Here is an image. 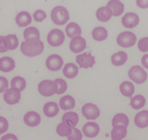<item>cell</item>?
I'll list each match as a JSON object with an SVG mask.
<instances>
[{
    "mask_svg": "<svg viewBox=\"0 0 148 140\" xmlns=\"http://www.w3.org/2000/svg\"><path fill=\"white\" fill-rule=\"evenodd\" d=\"M68 139L69 140H80V139H82V133H81L78 128H73L71 134L68 137Z\"/></svg>",
    "mask_w": 148,
    "mask_h": 140,
    "instance_id": "obj_36",
    "label": "cell"
},
{
    "mask_svg": "<svg viewBox=\"0 0 148 140\" xmlns=\"http://www.w3.org/2000/svg\"><path fill=\"white\" fill-rule=\"evenodd\" d=\"M66 34H67L68 37L73 38L74 36L80 35L81 34V29L79 25L76 23H70L67 26H66Z\"/></svg>",
    "mask_w": 148,
    "mask_h": 140,
    "instance_id": "obj_28",
    "label": "cell"
},
{
    "mask_svg": "<svg viewBox=\"0 0 148 140\" xmlns=\"http://www.w3.org/2000/svg\"><path fill=\"white\" fill-rule=\"evenodd\" d=\"M129 124V119H128V117L123 114V113H118L116 114L114 117H113V120H112V126H116V125H124V126H128Z\"/></svg>",
    "mask_w": 148,
    "mask_h": 140,
    "instance_id": "obj_33",
    "label": "cell"
},
{
    "mask_svg": "<svg viewBox=\"0 0 148 140\" xmlns=\"http://www.w3.org/2000/svg\"><path fill=\"white\" fill-rule=\"evenodd\" d=\"M21 99L20 92L14 90V89H8L4 92V100L9 105H14L19 102Z\"/></svg>",
    "mask_w": 148,
    "mask_h": 140,
    "instance_id": "obj_13",
    "label": "cell"
},
{
    "mask_svg": "<svg viewBox=\"0 0 148 140\" xmlns=\"http://www.w3.org/2000/svg\"><path fill=\"white\" fill-rule=\"evenodd\" d=\"M24 37L25 41L40 40V33L35 27H28L24 32Z\"/></svg>",
    "mask_w": 148,
    "mask_h": 140,
    "instance_id": "obj_29",
    "label": "cell"
},
{
    "mask_svg": "<svg viewBox=\"0 0 148 140\" xmlns=\"http://www.w3.org/2000/svg\"><path fill=\"white\" fill-rule=\"evenodd\" d=\"M43 43L40 40L25 41L21 43V51L27 57H34L40 55L43 51Z\"/></svg>",
    "mask_w": 148,
    "mask_h": 140,
    "instance_id": "obj_1",
    "label": "cell"
},
{
    "mask_svg": "<svg viewBox=\"0 0 148 140\" xmlns=\"http://www.w3.org/2000/svg\"><path fill=\"white\" fill-rule=\"evenodd\" d=\"M0 126H1L0 128V133L1 134H3L8 128V122L3 117H0Z\"/></svg>",
    "mask_w": 148,
    "mask_h": 140,
    "instance_id": "obj_39",
    "label": "cell"
},
{
    "mask_svg": "<svg viewBox=\"0 0 148 140\" xmlns=\"http://www.w3.org/2000/svg\"><path fill=\"white\" fill-rule=\"evenodd\" d=\"M14 61L10 57H2L0 59V70L3 72H10L14 69Z\"/></svg>",
    "mask_w": 148,
    "mask_h": 140,
    "instance_id": "obj_20",
    "label": "cell"
},
{
    "mask_svg": "<svg viewBox=\"0 0 148 140\" xmlns=\"http://www.w3.org/2000/svg\"><path fill=\"white\" fill-rule=\"evenodd\" d=\"M136 42V36L132 32H123L116 38V43L118 45L124 48L132 47Z\"/></svg>",
    "mask_w": 148,
    "mask_h": 140,
    "instance_id": "obj_6",
    "label": "cell"
},
{
    "mask_svg": "<svg viewBox=\"0 0 148 140\" xmlns=\"http://www.w3.org/2000/svg\"><path fill=\"white\" fill-rule=\"evenodd\" d=\"M145 104V99L142 95H136L134 98L131 99L130 105L134 109H140L142 108Z\"/></svg>",
    "mask_w": 148,
    "mask_h": 140,
    "instance_id": "obj_34",
    "label": "cell"
},
{
    "mask_svg": "<svg viewBox=\"0 0 148 140\" xmlns=\"http://www.w3.org/2000/svg\"><path fill=\"white\" fill-rule=\"evenodd\" d=\"M92 37L96 41H104L108 37V31L104 27H96L92 31Z\"/></svg>",
    "mask_w": 148,
    "mask_h": 140,
    "instance_id": "obj_30",
    "label": "cell"
},
{
    "mask_svg": "<svg viewBox=\"0 0 148 140\" xmlns=\"http://www.w3.org/2000/svg\"><path fill=\"white\" fill-rule=\"evenodd\" d=\"M127 126L124 125H116L114 126L111 132V138L113 140H121L127 136Z\"/></svg>",
    "mask_w": 148,
    "mask_h": 140,
    "instance_id": "obj_17",
    "label": "cell"
},
{
    "mask_svg": "<svg viewBox=\"0 0 148 140\" xmlns=\"http://www.w3.org/2000/svg\"><path fill=\"white\" fill-rule=\"evenodd\" d=\"M60 107L63 110H69L72 109L75 107V100L71 96L66 95L60 100Z\"/></svg>",
    "mask_w": 148,
    "mask_h": 140,
    "instance_id": "obj_24",
    "label": "cell"
},
{
    "mask_svg": "<svg viewBox=\"0 0 148 140\" xmlns=\"http://www.w3.org/2000/svg\"><path fill=\"white\" fill-rule=\"evenodd\" d=\"M81 112L82 115L86 117L87 119H98V117H99L100 111L99 108L92 104V103H87L85 104L82 108H81Z\"/></svg>",
    "mask_w": 148,
    "mask_h": 140,
    "instance_id": "obj_8",
    "label": "cell"
},
{
    "mask_svg": "<svg viewBox=\"0 0 148 140\" xmlns=\"http://www.w3.org/2000/svg\"><path fill=\"white\" fill-rule=\"evenodd\" d=\"M63 65L62 58L58 54H51L46 60V67L51 71H57L61 70Z\"/></svg>",
    "mask_w": 148,
    "mask_h": 140,
    "instance_id": "obj_9",
    "label": "cell"
},
{
    "mask_svg": "<svg viewBox=\"0 0 148 140\" xmlns=\"http://www.w3.org/2000/svg\"><path fill=\"white\" fill-rule=\"evenodd\" d=\"M139 23V17L135 13H127L125 14L122 18V24L127 28H134Z\"/></svg>",
    "mask_w": 148,
    "mask_h": 140,
    "instance_id": "obj_14",
    "label": "cell"
},
{
    "mask_svg": "<svg viewBox=\"0 0 148 140\" xmlns=\"http://www.w3.org/2000/svg\"><path fill=\"white\" fill-rule=\"evenodd\" d=\"M112 16V11H111L108 6H102L100 8H99L97 10V13H96V16H97L98 20L103 22V23H106V22L109 21Z\"/></svg>",
    "mask_w": 148,
    "mask_h": 140,
    "instance_id": "obj_16",
    "label": "cell"
},
{
    "mask_svg": "<svg viewBox=\"0 0 148 140\" xmlns=\"http://www.w3.org/2000/svg\"><path fill=\"white\" fill-rule=\"evenodd\" d=\"M128 76H129L130 80H132L133 82H135L136 83L142 84L147 79V73L145 71V70L141 67V66L135 65L129 70Z\"/></svg>",
    "mask_w": 148,
    "mask_h": 140,
    "instance_id": "obj_4",
    "label": "cell"
},
{
    "mask_svg": "<svg viewBox=\"0 0 148 140\" xmlns=\"http://www.w3.org/2000/svg\"><path fill=\"white\" fill-rule=\"evenodd\" d=\"M82 131L85 137L93 138L99 135V125L95 122H88L84 124V126L82 128Z\"/></svg>",
    "mask_w": 148,
    "mask_h": 140,
    "instance_id": "obj_12",
    "label": "cell"
},
{
    "mask_svg": "<svg viewBox=\"0 0 148 140\" xmlns=\"http://www.w3.org/2000/svg\"><path fill=\"white\" fill-rule=\"evenodd\" d=\"M0 80H1V89H0V91L5 92V91H6L7 87H8V82H7V80L4 77H0Z\"/></svg>",
    "mask_w": 148,
    "mask_h": 140,
    "instance_id": "obj_41",
    "label": "cell"
},
{
    "mask_svg": "<svg viewBox=\"0 0 148 140\" xmlns=\"http://www.w3.org/2000/svg\"><path fill=\"white\" fill-rule=\"evenodd\" d=\"M55 82L57 83L58 86V91H57V94H62L66 91L67 90V83H66L65 80H62V79H56Z\"/></svg>",
    "mask_w": 148,
    "mask_h": 140,
    "instance_id": "obj_35",
    "label": "cell"
},
{
    "mask_svg": "<svg viewBox=\"0 0 148 140\" xmlns=\"http://www.w3.org/2000/svg\"><path fill=\"white\" fill-rule=\"evenodd\" d=\"M16 22L20 27H25L32 23V16L28 12H20L16 16Z\"/></svg>",
    "mask_w": 148,
    "mask_h": 140,
    "instance_id": "obj_21",
    "label": "cell"
},
{
    "mask_svg": "<svg viewBox=\"0 0 148 140\" xmlns=\"http://www.w3.org/2000/svg\"><path fill=\"white\" fill-rule=\"evenodd\" d=\"M127 61V54L125 51H118L111 57V62L115 66H121Z\"/></svg>",
    "mask_w": 148,
    "mask_h": 140,
    "instance_id": "obj_25",
    "label": "cell"
},
{
    "mask_svg": "<svg viewBox=\"0 0 148 140\" xmlns=\"http://www.w3.org/2000/svg\"><path fill=\"white\" fill-rule=\"evenodd\" d=\"M26 87V82L24 78L16 76L12 79L11 80V88L19 92L23 91Z\"/></svg>",
    "mask_w": 148,
    "mask_h": 140,
    "instance_id": "obj_27",
    "label": "cell"
},
{
    "mask_svg": "<svg viewBox=\"0 0 148 140\" xmlns=\"http://www.w3.org/2000/svg\"><path fill=\"white\" fill-rule=\"evenodd\" d=\"M62 122H65L72 128H75L79 122V116L76 112L73 111L67 112L62 116Z\"/></svg>",
    "mask_w": 148,
    "mask_h": 140,
    "instance_id": "obj_23",
    "label": "cell"
},
{
    "mask_svg": "<svg viewBox=\"0 0 148 140\" xmlns=\"http://www.w3.org/2000/svg\"><path fill=\"white\" fill-rule=\"evenodd\" d=\"M64 34L60 29H53L51 30L47 36V42L51 46L57 47L62 45L64 42Z\"/></svg>",
    "mask_w": 148,
    "mask_h": 140,
    "instance_id": "obj_7",
    "label": "cell"
},
{
    "mask_svg": "<svg viewBox=\"0 0 148 140\" xmlns=\"http://www.w3.org/2000/svg\"><path fill=\"white\" fill-rule=\"evenodd\" d=\"M1 45H0V53H5L7 50H14L18 46V39L16 34H8L1 36Z\"/></svg>",
    "mask_w": 148,
    "mask_h": 140,
    "instance_id": "obj_5",
    "label": "cell"
},
{
    "mask_svg": "<svg viewBox=\"0 0 148 140\" xmlns=\"http://www.w3.org/2000/svg\"><path fill=\"white\" fill-rule=\"evenodd\" d=\"M43 113L48 117H53L59 113V106L55 102L50 101L43 106Z\"/></svg>",
    "mask_w": 148,
    "mask_h": 140,
    "instance_id": "obj_22",
    "label": "cell"
},
{
    "mask_svg": "<svg viewBox=\"0 0 148 140\" xmlns=\"http://www.w3.org/2000/svg\"><path fill=\"white\" fill-rule=\"evenodd\" d=\"M46 18V14L42 10H37L34 14V20L36 22H42Z\"/></svg>",
    "mask_w": 148,
    "mask_h": 140,
    "instance_id": "obj_38",
    "label": "cell"
},
{
    "mask_svg": "<svg viewBox=\"0 0 148 140\" xmlns=\"http://www.w3.org/2000/svg\"><path fill=\"white\" fill-rule=\"evenodd\" d=\"M136 5L142 9L148 8V0H136Z\"/></svg>",
    "mask_w": 148,
    "mask_h": 140,
    "instance_id": "obj_40",
    "label": "cell"
},
{
    "mask_svg": "<svg viewBox=\"0 0 148 140\" xmlns=\"http://www.w3.org/2000/svg\"><path fill=\"white\" fill-rule=\"evenodd\" d=\"M135 124L136 126L144 128L148 127V110H142L135 117Z\"/></svg>",
    "mask_w": 148,
    "mask_h": 140,
    "instance_id": "obj_18",
    "label": "cell"
},
{
    "mask_svg": "<svg viewBox=\"0 0 148 140\" xmlns=\"http://www.w3.org/2000/svg\"><path fill=\"white\" fill-rule=\"evenodd\" d=\"M86 48V41L83 37H80L79 35L74 36L70 43V49L72 53H81Z\"/></svg>",
    "mask_w": 148,
    "mask_h": 140,
    "instance_id": "obj_11",
    "label": "cell"
},
{
    "mask_svg": "<svg viewBox=\"0 0 148 140\" xmlns=\"http://www.w3.org/2000/svg\"><path fill=\"white\" fill-rule=\"evenodd\" d=\"M120 91L125 97H131L135 92V87L130 82H124L120 84Z\"/></svg>",
    "mask_w": 148,
    "mask_h": 140,
    "instance_id": "obj_32",
    "label": "cell"
},
{
    "mask_svg": "<svg viewBox=\"0 0 148 140\" xmlns=\"http://www.w3.org/2000/svg\"><path fill=\"white\" fill-rule=\"evenodd\" d=\"M76 62L79 67L88 69L92 67L95 64V57L90 53H84L76 57Z\"/></svg>",
    "mask_w": 148,
    "mask_h": 140,
    "instance_id": "obj_10",
    "label": "cell"
},
{
    "mask_svg": "<svg viewBox=\"0 0 148 140\" xmlns=\"http://www.w3.org/2000/svg\"><path fill=\"white\" fill-rule=\"evenodd\" d=\"M79 72V69L74 63H67L63 68V74L66 78L73 79L75 78Z\"/></svg>",
    "mask_w": 148,
    "mask_h": 140,
    "instance_id": "obj_26",
    "label": "cell"
},
{
    "mask_svg": "<svg viewBox=\"0 0 148 140\" xmlns=\"http://www.w3.org/2000/svg\"><path fill=\"white\" fill-rule=\"evenodd\" d=\"M57 91L58 86L55 80L53 82V80H42L38 85V91L44 97H50V96L57 94Z\"/></svg>",
    "mask_w": 148,
    "mask_h": 140,
    "instance_id": "obj_3",
    "label": "cell"
},
{
    "mask_svg": "<svg viewBox=\"0 0 148 140\" xmlns=\"http://www.w3.org/2000/svg\"><path fill=\"white\" fill-rule=\"evenodd\" d=\"M108 6L111 9L113 14V16H121L124 12V5L119 0H110L108 3Z\"/></svg>",
    "mask_w": 148,
    "mask_h": 140,
    "instance_id": "obj_19",
    "label": "cell"
},
{
    "mask_svg": "<svg viewBox=\"0 0 148 140\" xmlns=\"http://www.w3.org/2000/svg\"><path fill=\"white\" fill-rule=\"evenodd\" d=\"M138 49L143 53L148 51V37H144L138 42Z\"/></svg>",
    "mask_w": 148,
    "mask_h": 140,
    "instance_id": "obj_37",
    "label": "cell"
},
{
    "mask_svg": "<svg viewBox=\"0 0 148 140\" xmlns=\"http://www.w3.org/2000/svg\"><path fill=\"white\" fill-rule=\"evenodd\" d=\"M141 62H142V65L144 66V67L148 69V54H145L142 57Z\"/></svg>",
    "mask_w": 148,
    "mask_h": 140,
    "instance_id": "obj_42",
    "label": "cell"
},
{
    "mask_svg": "<svg viewBox=\"0 0 148 140\" xmlns=\"http://www.w3.org/2000/svg\"><path fill=\"white\" fill-rule=\"evenodd\" d=\"M73 128L71 127L70 125L66 124L65 122H62L61 124H59L57 126L56 131H57V134L61 137H69L71 132H72Z\"/></svg>",
    "mask_w": 148,
    "mask_h": 140,
    "instance_id": "obj_31",
    "label": "cell"
},
{
    "mask_svg": "<svg viewBox=\"0 0 148 140\" xmlns=\"http://www.w3.org/2000/svg\"><path fill=\"white\" fill-rule=\"evenodd\" d=\"M51 20L58 25H63L68 22L69 20V12L68 10L63 6H55L54 8L51 10Z\"/></svg>",
    "mask_w": 148,
    "mask_h": 140,
    "instance_id": "obj_2",
    "label": "cell"
},
{
    "mask_svg": "<svg viewBox=\"0 0 148 140\" xmlns=\"http://www.w3.org/2000/svg\"><path fill=\"white\" fill-rule=\"evenodd\" d=\"M25 123L29 127H36L41 123V116L34 111H29L24 117Z\"/></svg>",
    "mask_w": 148,
    "mask_h": 140,
    "instance_id": "obj_15",
    "label": "cell"
},
{
    "mask_svg": "<svg viewBox=\"0 0 148 140\" xmlns=\"http://www.w3.org/2000/svg\"><path fill=\"white\" fill-rule=\"evenodd\" d=\"M5 139H14V140H16V139H17V137H16V136L12 135V134H8V135L4 136V137L1 138V140H5Z\"/></svg>",
    "mask_w": 148,
    "mask_h": 140,
    "instance_id": "obj_43",
    "label": "cell"
}]
</instances>
